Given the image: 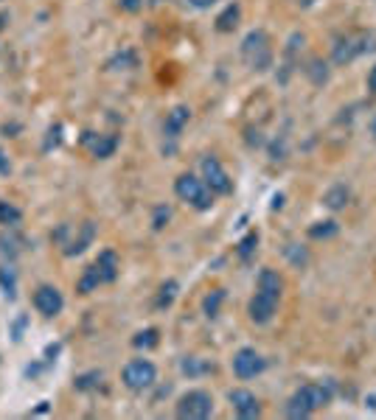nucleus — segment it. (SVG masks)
Returning a JSON list of instances; mask_svg holds the SVG:
<instances>
[{
  "mask_svg": "<svg viewBox=\"0 0 376 420\" xmlns=\"http://www.w3.org/2000/svg\"><path fill=\"white\" fill-rule=\"evenodd\" d=\"M242 59L256 73H264L273 68V43H270V34L264 29H253L242 40Z\"/></svg>",
  "mask_w": 376,
  "mask_h": 420,
  "instance_id": "obj_1",
  "label": "nucleus"
},
{
  "mask_svg": "<svg viewBox=\"0 0 376 420\" xmlns=\"http://www.w3.org/2000/svg\"><path fill=\"white\" fill-rule=\"evenodd\" d=\"M373 43H376V37H373V34H368V31L342 34V37H337V40H334L331 62H334V65H340V68H345V65H351L356 57H362V54L373 51V48H376Z\"/></svg>",
  "mask_w": 376,
  "mask_h": 420,
  "instance_id": "obj_2",
  "label": "nucleus"
},
{
  "mask_svg": "<svg viewBox=\"0 0 376 420\" xmlns=\"http://www.w3.org/2000/svg\"><path fill=\"white\" fill-rule=\"evenodd\" d=\"M93 239H96L93 222H82V225H76V230H73V225H59L54 233V241L62 247V255H68V258L82 255L93 244Z\"/></svg>",
  "mask_w": 376,
  "mask_h": 420,
  "instance_id": "obj_3",
  "label": "nucleus"
},
{
  "mask_svg": "<svg viewBox=\"0 0 376 420\" xmlns=\"http://www.w3.org/2000/svg\"><path fill=\"white\" fill-rule=\"evenodd\" d=\"M174 193H177L185 204H191V207H197V210H211V207H214V190L205 185V179L188 174V171L174 179Z\"/></svg>",
  "mask_w": 376,
  "mask_h": 420,
  "instance_id": "obj_4",
  "label": "nucleus"
},
{
  "mask_svg": "<svg viewBox=\"0 0 376 420\" xmlns=\"http://www.w3.org/2000/svg\"><path fill=\"white\" fill-rule=\"evenodd\" d=\"M214 414V398L205 389H188L177 400V417L182 420H205Z\"/></svg>",
  "mask_w": 376,
  "mask_h": 420,
  "instance_id": "obj_5",
  "label": "nucleus"
},
{
  "mask_svg": "<svg viewBox=\"0 0 376 420\" xmlns=\"http://www.w3.org/2000/svg\"><path fill=\"white\" fill-rule=\"evenodd\" d=\"M121 381L126 389L132 392H143L157 381V367L149 359H132L124 370H121Z\"/></svg>",
  "mask_w": 376,
  "mask_h": 420,
  "instance_id": "obj_6",
  "label": "nucleus"
},
{
  "mask_svg": "<svg viewBox=\"0 0 376 420\" xmlns=\"http://www.w3.org/2000/svg\"><path fill=\"white\" fill-rule=\"evenodd\" d=\"M200 168H203V179H205V185H208L214 193H219V196H228V193H233V179H231V177H228V171L222 168L219 157H214V154H205Z\"/></svg>",
  "mask_w": 376,
  "mask_h": 420,
  "instance_id": "obj_7",
  "label": "nucleus"
},
{
  "mask_svg": "<svg viewBox=\"0 0 376 420\" xmlns=\"http://www.w3.org/2000/svg\"><path fill=\"white\" fill-rule=\"evenodd\" d=\"M278 303H281V297H278V294H270V292L256 289V294H253V297H250V303H247L250 322H256V325H267V322H273V317H275V311H278Z\"/></svg>",
  "mask_w": 376,
  "mask_h": 420,
  "instance_id": "obj_8",
  "label": "nucleus"
},
{
  "mask_svg": "<svg viewBox=\"0 0 376 420\" xmlns=\"http://www.w3.org/2000/svg\"><path fill=\"white\" fill-rule=\"evenodd\" d=\"M31 300H34V308H37L45 320L59 317V314H62V308H65V297H62V292H59L57 286H48V283L37 286Z\"/></svg>",
  "mask_w": 376,
  "mask_h": 420,
  "instance_id": "obj_9",
  "label": "nucleus"
},
{
  "mask_svg": "<svg viewBox=\"0 0 376 420\" xmlns=\"http://www.w3.org/2000/svg\"><path fill=\"white\" fill-rule=\"evenodd\" d=\"M264 367H267V361H264V356H261L256 347H242V350L233 353V373H236V378H242V381L261 375Z\"/></svg>",
  "mask_w": 376,
  "mask_h": 420,
  "instance_id": "obj_10",
  "label": "nucleus"
},
{
  "mask_svg": "<svg viewBox=\"0 0 376 420\" xmlns=\"http://www.w3.org/2000/svg\"><path fill=\"white\" fill-rule=\"evenodd\" d=\"M228 400H231V406H233V412L242 417V420H253V417H259L261 414V403H259V398L250 392V389H231L228 392Z\"/></svg>",
  "mask_w": 376,
  "mask_h": 420,
  "instance_id": "obj_11",
  "label": "nucleus"
},
{
  "mask_svg": "<svg viewBox=\"0 0 376 420\" xmlns=\"http://www.w3.org/2000/svg\"><path fill=\"white\" fill-rule=\"evenodd\" d=\"M82 143L90 149V154H93L96 160H107V157H113L115 149H118V135H96V132H85Z\"/></svg>",
  "mask_w": 376,
  "mask_h": 420,
  "instance_id": "obj_12",
  "label": "nucleus"
},
{
  "mask_svg": "<svg viewBox=\"0 0 376 420\" xmlns=\"http://www.w3.org/2000/svg\"><path fill=\"white\" fill-rule=\"evenodd\" d=\"M301 395H303V400L309 403V409L312 412H317V409H326L328 403H331V398H334V392H331V387L328 384H303L301 389H298Z\"/></svg>",
  "mask_w": 376,
  "mask_h": 420,
  "instance_id": "obj_13",
  "label": "nucleus"
},
{
  "mask_svg": "<svg viewBox=\"0 0 376 420\" xmlns=\"http://www.w3.org/2000/svg\"><path fill=\"white\" fill-rule=\"evenodd\" d=\"M188 121H191V110L188 107H171L166 112V121H163V135L166 137H180V132L188 126Z\"/></svg>",
  "mask_w": 376,
  "mask_h": 420,
  "instance_id": "obj_14",
  "label": "nucleus"
},
{
  "mask_svg": "<svg viewBox=\"0 0 376 420\" xmlns=\"http://www.w3.org/2000/svg\"><path fill=\"white\" fill-rule=\"evenodd\" d=\"M96 269H99L104 283H113L118 278V269H121V261H118L115 250H101L99 258H96Z\"/></svg>",
  "mask_w": 376,
  "mask_h": 420,
  "instance_id": "obj_15",
  "label": "nucleus"
},
{
  "mask_svg": "<svg viewBox=\"0 0 376 420\" xmlns=\"http://www.w3.org/2000/svg\"><path fill=\"white\" fill-rule=\"evenodd\" d=\"M348 202H351V190H348V185H342V182L331 185V188L323 193V204H326L328 210H345Z\"/></svg>",
  "mask_w": 376,
  "mask_h": 420,
  "instance_id": "obj_16",
  "label": "nucleus"
},
{
  "mask_svg": "<svg viewBox=\"0 0 376 420\" xmlns=\"http://www.w3.org/2000/svg\"><path fill=\"white\" fill-rule=\"evenodd\" d=\"M256 289H261V292H270V294H278V297H281V292H284V280H281V275H278L275 269H261V272H259V280H256Z\"/></svg>",
  "mask_w": 376,
  "mask_h": 420,
  "instance_id": "obj_17",
  "label": "nucleus"
},
{
  "mask_svg": "<svg viewBox=\"0 0 376 420\" xmlns=\"http://www.w3.org/2000/svg\"><path fill=\"white\" fill-rule=\"evenodd\" d=\"M239 17H242V6H239V3H228L225 12L217 17V31H222V34L233 31V29L239 26Z\"/></svg>",
  "mask_w": 376,
  "mask_h": 420,
  "instance_id": "obj_18",
  "label": "nucleus"
},
{
  "mask_svg": "<svg viewBox=\"0 0 376 420\" xmlns=\"http://www.w3.org/2000/svg\"><path fill=\"white\" fill-rule=\"evenodd\" d=\"M20 219H23V210L15 202H0V225L15 230L20 225Z\"/></svg>",
  "mask_w": 376,
  "mask_h": 420,
  "instance_id": "obj_19",
  "label": "nucleus"
},
{
  "mask_svg": "<svg viewBox=\"0 0 376 420\" xmlns=\"http://www.w3.org/2000/svg\"><path fill=\"white\" fill-rule=\"evenodd\" d=\"M101 283H104V280H101V275H99V269H96V264H93V267H87V269H85V275L79 278L76 292H79V294H93Z\"/></svg>",
  "mask_w": 376,
  "mask_h": 420,
  "instance_id": "obj_20",
  "label": "nucleus"
},
{
  "mask_svg": "<svg viewBox=\"0 0 376 420\" xmlns=\"http://www.w3.org/2000/svg\"><path fill=\"white\" fill-rule=\"evenodd\" d=\"M340 233V225L334 222V219H326V222H314L312 227H309V239H314V241H326V239H334Z\"/></svg>",
  "mask_w": 376,
  "mask_h": 420,
  "instance_id": "obj_21",
  "label": "nucleus"
},
{
  "mask_svg": "<svg viewBox=\"0 0 376 420\" xmlns=\"http://www.w3.org/2000/svg\"><path fill=\"white\" fill-rule=\"evenodd\" d=\"M309 414H314V412L309 409V403L303 400V395L295 389V395L287 400V417H292V420H303V417H309Z\"/></svg>",
  "mask_w": 376,
  "mask_h": 420,
  "instance_id": "obj_22",
  "label": "nucleus"
},
{
  "mask_svg": "<svg viewBox=\"0 0 376 420\" xmlns=\"http://www.w3.org/2000/svg\"><path fill=\"white\" fill-rule=\"evenodd\" d=\"M222 303H225V289H214V292H208V294H205V300H203V314H205L208 320L219 317Z\"/></svg>",
  "mask_w": 376,
  "mask_h": 420,
  "instance_id": "obj_23",
  "label": "nucleus"
},
{
  "mask_svg": "<svg viewBox=\"0 0 376 420\" xmlns=\"http://www.w3.org/2000/svg\"><path fill=\"white\" fill-rule=\"evenodd\" d=\"M256 250H259V233H256V230H250V233H247V236L239 241L236 253H239V258H242V261H250Z\"/></svg>",
  "mask_w": 376,
  "mask_h": 420,
  "instance_id": "obj_24",
  "label": "nucleus"
},
{
  "mask_svg": "<svg viewBox=\"0 0 376 420\" xmlns=\"http://www.w3.org/2000/svg\"><path fill=\"white\" fill-rule=\"evenodd\" d=\"M23 239L20 236H15V233H3V236H0V255H9V258H15L23 247Z\"/></svg>",
  "mask_w": 376,
  "mask_h": 420,
  "instance_id": "obj_25",
  "label": "nucleus"
},
{
  "mask_svg": "<svg viewBox=\"0 0 376 420\" xmlns=\"http://www.w3.org/2000/svg\"><path fill=\"white\" fill-rule=\"evenodd\" d=\"M0 286H3V294H6L9 300H15V294H17V275H15L12 267L0 269Z\"/></svg>",
  "mask_w": 376,
  "mask_h": 420,
  "instance_id": "obj_26",
  "label": "nucleus"
},
{
  "mask_svg": "<svg viewBox=\"0 0 376 420\" xmlns=\"http://www.w3.org/2000/svg\"><path fill=\"white\" fill-rule=\"evenodd\" d=\"M177 280H166L163 286H160V294H157V300H154V306L157 308H168L171 303H174V297H177Z\"/></svg>",
  "mask_w": 376,
  "mask_h": 420,
  "instance_id": "obj_27",
  "label": "nucleus"
},
{
  "mask_svg": "<svg viewBox=\"0 0 376 420\" xmlns=\"http://www.w3.org/2000/svg\"><path fill=\"white\" fill-rule=\"evenodd\" d=\"M157 342H160V331H157V328H146V331H138V333H135V339H132V345H135V347H143V350L154 347Z\"/></svg>",
  "mask_w": 376,
  "mask_h": 420,
  "instance_id": "obj_28",
  "label": "nucleus"
},
{
  "mask_svg": "<svg viewBox=\"0 0 376 420\" xmlns=\"http://www.w3.org/2000/svg\"><path fill=\"white\" fill-rule=\"evenodd\" d=\"M135 62H138V57H135L132 51H124V54H118L115 59H110L107 68H110V70H129V68H135Z\"/></svg>",
  "mask_w": 376,
  "mask_h": 420,
  "instance_id": "obj_29",
  "label": "nucleus"
},
{
  "mask_svg": "<svg viewBox=\"0 0 376 420\" xmlns=\"http://www.w3.org/2000/svg\"><path fill=\"white\" fill-rule=\"evenodd\" d=\"M101 370H90V373H85V375H79L76 381H73V387L76 389H93V387H99L101 384Z\"/></svg>",
  "mask_w": 376,
  "mask_h": 420,
  "instance_id": "obj_30",
  "label": "nucleus"
},
{
  "mask_svg": "<svg viewBox=\"0 0 376 420\" xmlns=\"http://www.w3.org/2000/svg\"><path fill=\"white\" fill-rule=\"evenodd\" d=\"M306 73L312 76V82H314V84H323V82L328 79V70H326V62H320V59H312V65L306 68Z\"/></svg>",
  "mask_w": 376,
  "mask_h": 420,
  "instance_id": "obj_31",
  "label": "nucleus"
},
{
  "mask_svg": "<svg viewBox=\"0 0 376 420\" xmlns=\"http://www.w3.org/2000/svg\"><path fill=\"white\" fill-rule=\"evenodd\" d=\"M168 219H171V210H168L166 204H157V207H154V216H152V227H154V230H163V227L168 225Z\"/></svg>",
  "mask_w": 376,
  "mask_h": 420,
  "instance_id": "obj_32",
  "label": "nucleus"
},
{
  "mask_svg": "<svg viewBox=\"0 0 376 420\" xmlns=\"http://www.w3.org/2000/svg\"><path fill=\"white\" fill-rule=\"evenodd\" d=\"M203 370H208L205 364H200V359L197 356H188L185 361H182V373H188V375H200Z\"/></svg>",
  "mask_w": 376,
  "mask_h": 420,
  "instance_id": "obj_33",
  "label": "nucleus"
},
{
  "mask_svg": "<svg viewBox=\"0 0 376 420\" xmlns=\"http://www.w3.org/2000/svg\"><path fill=\"white\" fill-rule=\"evenodd\" d=\"M48 135H51V137H48V143H45V151H51V146H59V140H62V137H59V135H62V126L57 123V126H54Z\"/></svg>",
  "mask_w": 376,
  "mask_h": 420,
  "instance_id": "obj_34",
  "label": "nucleus"
},
{
  "mask_svg": "<svg viewBox=\"0 0 376 420\" xmlns=\"http://www.w3.org/2000/svg\"><path fill=\"white\" fill-rule=\"evenodd\" d=\"M140 6H143V0H121V9L129 12V15H135Z\"/></svg>",
  "mask_w": 376,
  "mask_h": 420,
  "instance_id": "obj_35",
  "label": "nucleus"
},
{
  "mask_svg": "<svg viewBox=\"0 0 376 420\" xmlns=\"http://www.w3.org/2000/svg\"><path fill=\"white\" fill-rule=\"evenodd\" d=\"M0 174L3 177H9L12 174V163H9V157H6V151L0 149Z\"/></svg>",
  "mask_w": 376,
  "mask_h": 420,
  "instance_id": "obj_36",
  "label": "nucleus"
},
{
  "mask_svg": "<svg viewBox=\"0 0 376 420\" xmlns=\"http://www.w3.org/2000/svg\"><path fill=\"white\" fill-rule=\"evenodd\" d=\"M368 93H370V96H376V65L368 70Z\"/></svg>",
  "mask_w": 376,
  "mask_h": 420,
  "instance_id": "obj_37",
  "label": "nucleus"
},
{
  "mask_svg": "<svg viewBox=\"0 0 376 420\" xmlns=\"http://www.w3.org/2000/svg\"><path fill=\"white\" fill-rule=\"evenodd\" d=\"M188 3H191L194 9H211V6L217 3V0H188Z\"/></svg>",
  "mask_w": 376,
  "mask_h": 420,
  "instance_id": "obj_38",
  "label": "nucleus"
},
{
  "mask_svg": "<svg viewBox=\"0 0 376 420\" xmlns=\"http://www.w3.org/2000/svg\"><path fill=\"white\" fill-rule=\"evenodd\" d=\"M284 207V193H275L273 196V210H281Z\"/></svg>",
  "mask_w": 376,
  "mask_h": 420,
  "instance_id": "obj_39",
  "label": "nucleus"
},
{
  "mask_svg": "<svg viewBox=\"0 0 376 420\" xmlns=\"http://www.w3.org/2000/svg\"><path fill=\"white\" fill-rule=\"evenodd\" d=\"M6 23H9V12H3V15H0V31L6 29Z\"/></svg>",
  "mask_w": 376,
  "mask_h": 420,
  "instance_id": "obj_40",
  "label": "nucleus"
},
{
  "mask_svg": "<svg viewBox=\"0 0 376 420\" xmlns=\"http://www.w3.org/2000/svg\"><path fill=\"white\" fill-rule=\"evenodd\" d=\"M154 3H160V0H154Z\"/></svg>",
  "mask_w": 376,
  "mask_h": 420,
  "instance_id": "obj_41",
  "label": "nucleus"
}]
</instances>
